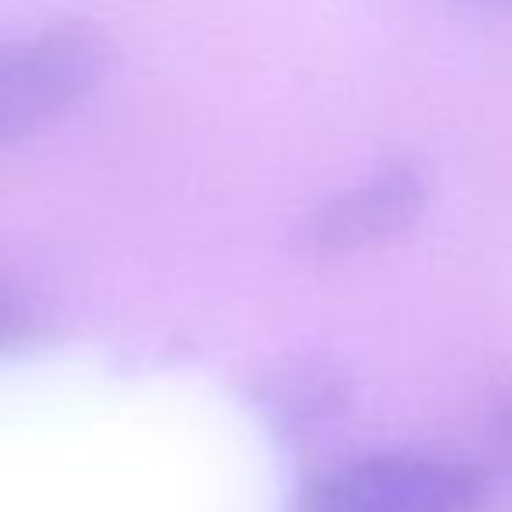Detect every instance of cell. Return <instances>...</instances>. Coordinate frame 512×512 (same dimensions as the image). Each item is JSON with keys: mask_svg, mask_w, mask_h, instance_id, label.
<instances>
[{"mask_svg": "<svg viewBox=\"0 0 512 512\" xmlns=\"http://www.w3.org/2000/svg\"><path fill=\"white\" fill-rule=\"evenodd\" d=\"M491 484L456 456L390 449L323 470L295 512H488Z\"/></svg>", "mask_w": 512, "mask_h": 512, "instance_id": "1", "label": "cell"}, {"mask_svg": "<svg viewBox=\"0 0 512 512\" xmlns=\"http://www.w3.org/2000/svg\"><path fill=\"white\" fill-rule=\"evenodd\" d=\"M109 39L88 22H57L0 43V144L22 141L71 113L102 85Z\"/></svg>", "mask_w": 512, "mask_h": 512, "instance_id": "2", "label": "cell"}, {"mask_svg": "<svg viewBox=\"0 0 512 512\" xmlns=\"http://www.w3.org/2000/svg\"><path fill=\"white\" fill-rule=\"evenodd\" d=\"M428 207V179L414 162H386L351 190L330 197L299 228V249L320 260L365 253L400 239Z\"/></svg>", "mask_w": 512, "mask_h": 512, "instance_id": "3", "label": "cell"}, {"mask_svg": "<svg viewBox=\"0 0 512 512\" xmlns=\"http://www.w3.org/2000/svg\"><path fill=\"white\" fill-rule=\"evenodd\" d=\"M267 411L281 425H313V421L330 418L348 404V383L330 365H299L295 372H285L267 390Z\"/></svg>", "mask_w": 512, "mask_h": 512, "instance_id": "4", "label": "cell"}, {"mask_svg": "<svg viewBox=\"0 0 512 512\" xmlns=\"http://www.w3.org/2000/svg\"><path fill=\"white\" fill-rule=\"evenodd\" d=\"M32 334H36L32 313L15 299V295L0 288V351L22 348V344L32 341Z\"/></svg>", "mask_w": 512, "mask_h": 512, "instance_id": "5", "label": "cell"}, {"mask_svg": "<svg viewBox=\"0 0 512 512\" xmlns=\"http://www.w3.org/2000/svg\"><path fill=\"white\" fill-rule=\"evenodd\" d=\"M502 442H505V453H509V460H512V411L505 414V421H502Z\"/></svg>", "mask_w": 512, "mask_h": 512, "instance_id": "6", "label": "cell"}, {"mask_svg": "<svg viewBox=\"0 0 512 512\" xmlns=\"http://www.w3.org/2000/svg\"><path fill=\"white\" fill-rule=\"evenodd\" d=\"M502 4H512V0H502Z\"/></svg>", "mask_w": 512, "mask_h": 512, "instance_id": "7", "label": "cell"}]
</instances>
